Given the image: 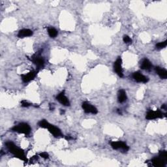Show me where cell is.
I'll use <instances>...</instances> for the list:
<instances>
[{
    "label": "cell",
    "mask_w": 167,
    "mask_h": 167,
    "mask_svg": "<svg viewBox=\"0 0 167 167\" xmlns=\"http://www.w3.org/2000/svg\"><path fill=\"white\" fill-rule=\"evenodd\" d=\"M6 146L9 151L11 152L12 154H13L14 156L17 158L21 159L25 162H27V158H26V155L22 149L19 148L17 146L14 144L13 142L8 141L5 143Z\"/></svg>",
    "instance_id": "6da1fadb"
},
{
    "label": "cell",
    "mask_w": 167,
    "mask_h": 167,
    "mask_svg": "<svg viewBox=\"0 0 167 167\" xmlns=\"http://www.w3.org/2000/svg\"><path fill=\"white\" fill-rule=\"evenodd\" d=\"M11 130L14 132L24 134L26 136H28V135H30L31 130L30 125L26 123H19L18 125H15V126L12 128Z\"/></svg>",
    "instance_id": "7a4b0ae2"
},
{
    "label": "cell",
    "mask_w": 167,
    "mask_h": 167,
    "mask_svg": "<svg viewBox=\"0 0 167 167\" xmlns=\"http://www.w3.org/2000/svg\"><path fill=\"white\" fill-rule=\"evenodd\" d=\"M31 60L33 62V64L36 65V67H37L38 71L44 67L45 65L44 59H43V57H41L40 55L38 54L33 55V56H31Z\"/></svg>",
    "instance_id": "3957f363"
},
{
    "label": "cell",
    "mask_w": 167,
    "mask_h": 167,
    "mask_svg": "<svg viewBox=\"0 0 167 167\" xmlns=\"http://www.w3.org/2000/svg\"><path fill=\"white\" fill-rule=\"evenodd\" d=\"M163 116H165V114H163L160 110H157V111H152L150 110L146 114V119L151 120L157 119V118H163Z\"/></svg>",
    "instance_id": "277c9868"
},
{
    "label": "cell",
    "mask_w": 167,
    "mask_h": 167,
    "mask_svg": "<svg viewBox=\"0 0 167 167\" xmlns=\"http://www.w3.org/2000/svg\"><path fill=\"white\" fill-rule=\"evenodd\" d=\"M110 145L112 148L114 149H122L124 151H127L129 149V146L123 142H112Z\"/></svg>",
    "instance_id": "5b68a950"
},
{
    "label": "cell",
    "mask_w": 167,
    "mask_h": 167,
    "mask_svg": "<svg viewBox=\"0 0 167 167\" xmlns=\"http://www.w3.org/2000/svg\"><path fill=\"white\" fill-rule=\"evenodd\" d=\"M122 64V58L119 57L117 59H116V61L114 62V71H116V73L118 74V76L121 77V78H122V77L123 76Z\"/></svg>",
    "instance_id": "8992f818"
},
{
    "label": "cell",
    "mask_w": 167,
    "mask_h": 167,
    "mask_svg": "<svg viewBox=\"0 0 167 167\" xmlns=\"http://www.w3.org/2000/svg\"><path fill=\"white\" fill-rule=\"evenodd\" d=\"M82 108H83L84 112L86 113H91L93 114H97L98 110L97 108L95 107V106L91 105L88 102H84L82 103Z\"/></svg>",
    "instance_id": "52a82bcc"
},
{
    "label": "cell",
    "mask_w": 167,
    "mask_h": 167,
    "mask_svg": "<svg viewBox=\"0 0 167 167\" xmlns=\"http://www.w3.org/2000/svg\"><path fill=\"white\" fill-rule=\"evenodd\" d=\"M133 78H134L135 80H136L138 82H142V83H146L148 82L149 79L147 77L144 76L139 72H135L133 74Z\"/></svg>",
    "instance_id": "ba28073f"
},
{
    "label": "cell",
    "mask_w": 167,
    "mask_h": 167,
    "mask_svg": "<svg viewBox=\"0 0 167 167\" xmlns=\"http://www.w3.org/2000/svg\"><path fill=\"white\" fill-rule=\"evenodd\" d=\"M47 129L49 130L50 133L53 135V136L55 137H59L62 136V133L61 130H60L59 128H57V127L54 126L52 124L48 125V126L47 127Z\"/></svg>",
    "instance_id": "9c48e42d"
},
{
    "label": "cell",
    "mask_w": 167,
    "mask_h": 167,
    "mask_svg": "<svg viewBox=\"0 0 167 167\" xmlns=\"http://www.w3.org/2000/svg\"><path fill=\"white\" fill-rule=\"evenodd\" d=\"M38 72V71H31L30 72H28V74H22V80L24 82H30L31 80H32L35 78V77L36 76V75H37Z\"/></svg>",
    "instance_id": "30bf717a"
},
{
    "label": "cell",
    "mask_w": 167,
    "mask_h": 167,
    "mask_svg": "<svg viewBox=\"0 0 167 167\" xmlns=\"http://www.w3.org/2000/svg\"><path fill=\"white\" fill-rule=\"evenodd\" d=\"M56 99L63 105H64V106L70 105V102H69V99H67V97L65 95L64 92H62L59 94H58V95L56 97Z\"/></svg>",
    "instance_id": "8fae6325"
},
{
    "label": "cell",
    "mask_w": 167,
    "mask_h": 167,
    "mask_svg": "<svg viewBox=\"0 0 167 167\" xmlns=\"http://www.w3.org/2000/svg\"><path fill=\"white\" fill-rule=\"evenodd\" d=\"M151 163H152V165L156 167H162L165 165L166 162L164 161L163 159H162L160 157H155L152 159Z\"/></svg>",
    "instance_id": "7c38bea8"
},
{
    "label": "cell",
    "mask_w": 167,
    "mask_h": 167,
    "mask_svg": "<svg viewBox=\"0 0 167 167\" xmlns=\"http://www.w3.org/2000/svg\"><path fill=\"white\" fill-rule=\"evenodd\" d=\"M33 35V31L29 29H23L19 31L18 33V37L19 38H24L30 37Z\"/></svg>",
    "instance_id": "4fadbf2b"
},
{
    "label": "cell",
    "mask_w": 167,
    "mask_h": 167,
    "mask_svg": "<svg viewBox=\"0 0 167 167\" xmlns=\"http://www.w3.org/2000/svg\"><path fill=\"white\" fill-rule=\"evenodd\" d=\"M156 71L157 74L160 77L161 79H166L167 78V71L165 69L161 68L159 67H156Z\"/></svg>",
    "instance_id": "5bb4252c"
},
{
    "label": "cell",
    "mask_w": 167,
    "mask_h": 167,
    "mask_svg": "<svg viewBox=\"0 0 167 167\" xmlns=\"http://www.w3.org/2000/svg\"><path fill=\"white\" fill-rule=\"evenodd\" d=\"M118 99L120 103H123L127 100L126 92L124 89H120L118 93Z\"/></svg>",
    "instance_id": "9a60e30c"
},
{
    "label": "cell",
    "mask_w": 167,
    "mask_h": 167,
    "mask_svg": "<svg viewBox=\"0 0 167 167\" xmlns=\"http://www.w3.org/2000/svg\"><path fill=\"white\" fill-rule=\"evenodd\" d=\"M151 67H152L151 63L147 59H144L143 61L142 62L141 65H140L141 69L144 70H149L151 68Z\"/></svg>",
    "instance_id": "2e32d148"
},
{
    "label": "cell",
    "mask_w": 167,
    "mask_h": 167,
    "mask_svg": "<svg viewBox=\"0 0 167 167\" xmlns=\"http://www.w3.org/2000/svg\"><path fill=\"white\" fill-rule=\"evenodd\" d=\"M48 35L50 37L55 38L57 35V31L54 28H49L48 29Z\"/></svg>",
    "instance_id": "e0dca14e"
},
{
    "label": "cell",
    "mask_w": 167,
    "mask_h": 167,
    "mask_svg": "<svg viewBox=\"0 0 167 167\" xmlns=\"http://www.w3.org/2000/svg\"><path fill=\"white\" fill-rule=\"evenodd\" d=\"M38 124H39V126L40 127L45 128V129H47L48 125H49L50 123H48L47 120H43L40 121V122H39Z\"/></svg>",
    "instance_id": "ac0fdd59"
},
{
    "label": "cell",
    "mask_w": 167,
    "mask_h": 167,
    "mask_svg": "<svg viewBox=\"0 0 167 167\" xmlns=\"http://www.w3.org/2000/svg\"><path fill=\"white\" fill-rule=\"evenodd\" d=\"M159 157H160L165 162H167V153L165 150H163V151H161L159 152Z\"/></svg>",
    "instance_id": "d6986e66"
},
{
    "label": "cell",
    "mask_w": 167,
    "mask_h": 167,
    "mask_svg": "<svg viewBox=\"0 0 167 167\" xmlns=\"http://www.w3.org/2000/svg\"><path fill=\"white\" fill-rule=\"evenodd\" d=\"M166 44H167L166 41H163V42L159 43H157V44L156 45V48H159V49L165 48L166 46Z\"/></svg>",
    "instance_id": "ffe728a7"
},
{
    "label": "cell",
    "mask_w": 167,
    "mask_h": 167,
    "mask_svg": "<svg viewBox=\"0 0 167 167\" xmlns=\"http://www.w3.org/2000/svg\"><path fill=\"white\" fill-rule=\"evenodd\" d=\"M123 41H124V43H126V44L131 43V42H132L131 39H130L129 36H127V35H125L124 37H123Z\"/></svg>",
    "instance_id": "44dd1931"
},
{
    "label": "cell",
    "mask_w": 167,
    "mask_h": 167,
    "mask_svg": "<svg viewBox=\"0 0 167 167\" xmlns=\"http://www.w3.org/2000/svg\"><path fill=\"white\" fill-rule=\"evenodd\" d=\"M21 105L22 106H23V107H29V106H30L31 105V104L29 103L28 101H22Z\"/></svg>",
    "instance_id": "7402d4cb"
},
{
    "label": "cell",
    "mask_w": 167,
    "mask_h": 167,
    "mask_svg": "<svg viewBox=\"0 0 167 167\" xmlns=\"http://www.w3.org/2000/svg\"><path fill=\"white\" fill-rule=\"evenodd\" d=\"M40 156L44 159H48V157H48V154L47 153H46V152H43V153H40Z\"/></svg>",
    "instance_id": "603a6c76"
},
{
    "label": "cell",
    "mask_w": 167,
    "mask_h": 167,
    "mask_svg": "<svg viewBox=\"0 0 167 167\" xmlns=\"http://www.w3.org/2000/svg\"><path fill=\"white\" fill-rule=\"evenodd\" d=\"M50 109L51 110H53L54 109V104H50Z\"/></svg>",
    "instance_id": "cb8c5ba5"
},
{
    "label": "cell",
    "mask_w": 167,
    "mask_h": 167,
    "mask_svg": "<svg viewBox=\"0 0 167 167\" xmlns=\"http://www.w3.org/2000/svg\"><path fill=\"white\" fill-rule=\"evenodd\" d=\"M65 139H66L67 140H71V139H72V137H70V136H68V137H67L66 138H65Z\"/></svg>",
    "instance_id": "d4e9b609"
},
{
    "label": "cell",
    "mask_w": 167,
    "mask_h": 167,
    "mask_svg": "<svg viewBox=\"0 0 167 167\" xmlns=\"http://www.w3.org/2000/svg\"><path fill=\"white\" fill-rule=\"evenodd\" d=\"M162 108H163V109L164 110H166V105H163V106H162Z\"/></svg>",
    "instance_id": "484cf974"
},
{
    "label": "cell",
    "mask_w": 167,
    "mask_h": 167,
    "mask_svg": "<svg viewBox=\"0 0 167 167\" xmlns=\"http://www.w3.org/2000/svg\"><path fill=\"white\" fill-rule=\"evenodd\" d=\"M64 112H64V111H63L62 110H61V114H62V113H63V114H64Z\"/></svg>",
    "instance_id": "4316f807"
}]
</instances>
